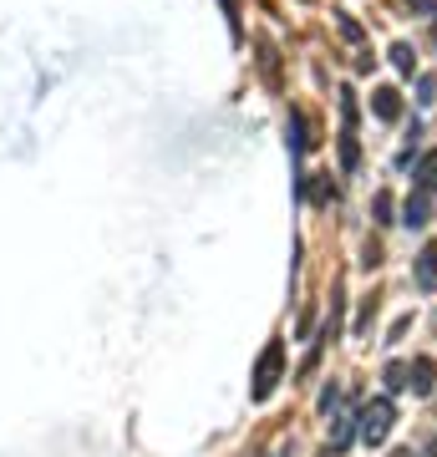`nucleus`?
Masks as SVG:
<instances>
[{
    "label": "nucleus",
    "mask_w": 437,
    "mask_h": 457,
    "mask_svg": "<svg viewBox=\"0 0 437 457\" xmlns=\"http://www.w3.org/2000/svg\"><path fill=\"white\" fill-rule=\"evenodd\" d=\"M387 392H412V366L407 361H391L387 366Z\"/></svg>",
    "instance_id": "8"
},
{
    "label": "nucleus",
    "mask_w": 437,
    "mask_h": 457,
    "mask_svg": "<svg viewBox=\"0 0 437 457\" xmlns=\"http://www.w3.org/2000/svg\"><path fill=\"white\" fill-rule=\"evenodd\" d=\"M372 107H376V117H382V122H397V117H402V102H397V92H391V87H382V92H376Z\"/></svg>",
    "instance_id": "5"
},
{
    "label": "nucleus",
    "mask_w": 437,
    "mask_h": 457,
    "mask_svg": "<svg viewBox=\"0 0 437 457\" xmlns=\"http://www.w3.org/2000/svg\"><path fill=\"white\" fill-rule=\"evenodd\" d=\"M417 92H422V107H433V102H437V82H433V77H422V87H417Z\"/></svg>",
    "instance_id": "13"
},
{
    "label": "nucleus",
    "mask_w": 437,
    "mask_h": 457,
    "mask_svg": "<svg viewBox=\"0 0 437 457\" xmlns=\"http://www.w3.org/2000/svg\"><path fill=\"white\" fill-rule=\"evenodd\" d=\"M280 361H285V345L270 341V345H265V356H259V366H255V402H265V396L275 392V381H280Z\"/></svg>",
    "instance_id": "3"
},
{
    "label": "nucleus",
    "mask_w": 437,
    "mask_h": 457,
    "mask_svg": "<svg viewBox=\"0 0 437 457\" xmlns=\"http://www.w3.org/2000/svg\"><path fill=\"white\" fill-rule=\"evenodd\" d=\"M376 219H382V224L391 219V198L387 194H376Z\"/></svg>",
    "instance_id": "16"
},
{
    "label": "nucleus",
    "mask_w": 437,
    "mask_h": 457,
    "mask_svg": "<svg viewBox=\"0 0 437 457\" xmlns=\"http://www.w3.org/2000/svg\"><path fill=\"white\" fill-rule=\"evenodd\" d=\"M361 163V147H357V92L346 87L340 92V168L346 173H357Z\"/></svg>",
    "instance_id": "2"
},
{
    "label": "nucleus",
    "mask_w": 437,
    "mask_h": 457,
    "mask_svg": "<svg viewBox=\"0 0 437 457\" xmlns=\"http://www.w3.org/2000/svg\"><path fill=\"white\" fill-rule=\"evenodd\" d=\"M417 188H422V194H437V153H427V158H422V168H417Z\"/></svg>",
    "instance_id": "9"
},
{
    "label": "nucleus",
    "mask_w": 437,
    "mask_h": 457,
    "mask_svg": "<svg viewBox=\"0 0 437 457\" xmlns=\"http://www.w3.org/2000/svg\"><path fill=\"white\" fill-rule=\"evenodd\" d=\"M402 224H407V228H422V224H427V194H412V198L402 204Z\"/></svg>",
    "instance_id": "6"
},
{
    "label": "nucleus",
    "mask_w": 437,
    "mask_h": 457,
    "mask_svg": "<svg viewBox=\"0 0 437 457\" xmlns=\"http://www.w3.org/2000/svg\"><path fill=\"white\" fill-rule=\"evenodd\" d=\"M391 457H412V453H391Z\"/></svg>",
    "instance_id": "17"
},
{
    "label": "nucleus",
    "mask_w": 437,
    "mask_h": 457,
    "mask_svg": "<svg viewBox=\"0 0 437 457\" xmlns=\"http://www.w3.org/2000/svg\"><path fill=\"white\" fill-rule=\"evenodd\" d=\"M351 437H361V432L351 427V417H340L336 432H331V453H346V447H351Z\"/></svg>",
    "instance_id": "10"
},
{
    "label": "nucleus",
    "mask_w": 437,
    "mask_h": 457,
    "mask_svg": "<svg viewBox=\"0 0 437 457\" xmlns=\"http://www.w3.org/2000/svg\"><path fill=\"white\" fill-rule=\"evenodd\" d=\"M340 36H346V41H361V26L351 16H340Z\"/></svg>",
    "instance_id": "14"
},
{
    "label": "nucleus",
    "mask_w": 437,
    "mask_h": 457,
    "mask_svg": "<svg viewBox=\"0 0 437 457\" xmlns=\"http://www.w3.org/2000/svg\"><path fill=\"white\" fill-rule=\"evenodd\" d=\"M357 422H361V427H357L361 442H366V447H382V442H387V432H391V422H397V407H391V396H376V402H366Z\"/></svg>",
    "instance_id": "1"
},
{
    "label": "nucleus",
    "mask_w": 437,
    "mask_h": 457,
    "mask_svg": "<svg viewBox=\"0 0 437 457\" xmlns=\"http://www.w3.org/2000/svg\"><path fill=\"white\" fill-rule=\"evenodd\" d=\"M412 279H417V290H433L437 285V245H427L417 254V270H412Z\"/></svg>",
    "instance_id": "4"
},
{
    "label": "nucleus",
    "mask_w": 437,
    "mask_h": 457,
    "mask_svg": "<svg viewBox=\"0 0 437 457\" xmlns=\"http://www.w3.org/2000/svg\"><path fill=\"white\" fill-rule=\"evenodd\" d=\"M306 147H310V137H306V117H300V112H290V153L300 158Z\"/></svg>",
    "instance_id": "12"
},
{
    "label": "nucleus",
    "mask_w": 437,
    "mask_h": 457,
    "mask_svg": "<svg viewBox=\"0 0 437 457\" xmlns=\"http://www.w3.org/2000/svg\"><path fill=\"white\" fill-rule=\"evenodd\" d=\"M391 62H397L402 77H412V71H417V51L407 46V41H397V46H391Z\"/></svg>",
    "instance_id": "11"
},
{
    "label": "nucleus",
    "mask_w": 437,
    "mask_h": 457,
    "mask_svg": "<svg viewBox=\"0 0 437 457\" xmlns=\"http://www.w3.org/2000/svg\"><path fill=\"white\" fill-rule=\"evenodd\" d=\"M219 5H224V16H229V26H234V36H240V5H234V0H219Z\"/></svg>",
    "instance_id": "15"
},
{
    "label": "nucleus",
    "mask_w": 437,
    "mask_h": 457,
    "mask_svg": "<svg viewBox=\"0 0 437 457\" xmlns=\"http://www.w3.org/2000/svg\"><path fill=\"white\" fill-rule=\"evenodd\" d=\"M412 392H417V396L433 392V361H427V356L412 361Z\"/></svg>",
    "instance_id": "7"
}]
</instances>
